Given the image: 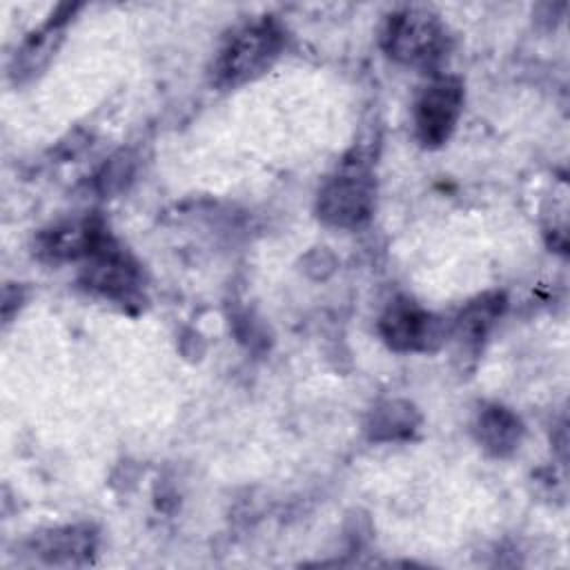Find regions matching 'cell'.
Returning <instances> with one entry per match:
<instances>
[{
    "label": "cell",
    "instance_id": "obj_1",
    "mask_svg": "<svg viewBox=\"0 0 570 570\" xmlns=\"http://www.w3.org/2000/svg\"><path fill=\"white\" fill-rule=\"evenodd\" d=\"M285 47V31L274 18H261L236 29L214 60V80L236 87L265 73Z\"/></svg>",
    "mask_w": 570,
    "mask_h": 570
},
{
    "label": "cell",
    "instance_id": "obj_11",
    "mask_svg": "<svg viewBox=\"0 0 570 570\" xmlns=\"http://www.w3.org/2000/svg\"><path fill=\"white\" fill-rule=\"evenodd\" d=\"M416 425V412L407 403H385L374 410L370 423V436L376 441H392L407 436Z\"/></svg>",
    "mask_w": 570,
    "mask_h": 570
},
{
    "label": "cell",
    "instance_id": "obj_5",
    "mask_svg": "<svg viewBox=\"0 0 570 570\" xmlns=\"http://www.w3.org/2000/svg\"><path fill=\"white\" fill-rule=\"evenodd\" d=\"M379 334L394 352H425L445 338L441 321L410 298H394L385 307Z\"/></svg>",
    "mask_w": 570,
    "mask_h": 570
},
{
    "label": "cell",
    "instance_id": "obj_8",
    "mask_svg": "<svg viewBox=\"0 0 570 570\" xmlns=\"http://www.w3.org/2000/svg\"><path fill=\"white\" fill-rule=\"evenodd\" d=\"M474 432H476V441L485 452L494 456H508L521 443L523 423L512 410L494 403L479 410Z\"/></svg>",
    "mask_w": 570,
    "mask_h": 570
},
{
    "label": "cell",
    "instance_id": "obj_2",
    "mask_svg": "<svg viewBox=\"0 0 570 570\" xmlns=\"http://www.w3.org/2000/svg\"><path fill=\"white\" fill-rule=\"evenodd\" d=\"M381 42L396 62L434 69L448 51V31L432 9L403 7L385 20Z\"/></svg>",
    "mask_w": 570,
    "mask_h": 570
},
{
    "label": "cell",
    "instance_id": "obj_3",
    "mask_svg": "<svg viewBox=\"0 0 570 570\" xmlns=\"http://www.w3.org/2000/svg\"><path fill=\"white\" fill-rule=\"evenodd\" d=\"M376 209V183L361 160H347L330 176L316 198V214L323 223L341 229H358L370 223Z\"/></svg>",
    "mask_w": 570,
    "mask_h": 570
},
{
    "label": "cell",
    "instance_id": "obj_4",
    "mask_svg": "<svg viewBox=\"0 0 570 570\" xmlns=\"http://www.w3.org/2000/svg\"><path fill=\"white\" fill-rule=\"evenodd\" d=\"M463 111V82L454 76L434 78L414 102V131L421 145L448 142Z\"/></svg>",
    "mask_w": 570,
    "mask_h": 570
},
{
    "label": "cell",
    "instance_id": "obj_7",
    "mask_svg": "<svg viewBox=\"0 0 570 570\" xmlns=\"http://www.w3.org/2000/svg\"><path fill=\"white\" fill-rule=\"evenodd\" d=\"M109 238L96 216L69 218L38 236V252L49 261H87Z\"/></svg>",
    "mask_w": 570,
    "mask_h": 570
},
{
    "label": "cell",
    "instance_id": "obj_10",
    "mask_svg": "<svg viewBox=\"0 0 570 570\" xmlns=\"http://www.w3.org/2000/svg\"><path fill=\"white\" fill-rule=\"evenodd\" d=\"M505 309V296L501 292H488L474 298L456 316L452 332L465 345H479Z\"/></svg>",
    "mask_w": 570,
    "mask_h": 570
},
{
    "label": "cell",
    "instance_id": "obj_9",
    "mask_svg": "<svg viewBox=\"0 0 570 570\" xmlns=\"http://www.w3.org/2000/svg\"><path fill=\"white\" fill-rule=\"evenodd\" d=\"M47 563H82L96 550V534L87 525H67L42 532L31 546Z\"/></svg>",
    "mask_w": 570,
    "mask_h": 570
},
{
    "label": "cell",
    "instance_id": "obj_6",
    "mask_svg": "<svg viewBox=\"0 0 570 570\" xmlns=\"http://www.w3.org/2000/svg\"><path fill=\"white\" fill-rule=\"evenodd\" d=\"M80 281L91 292L120 303L134 301L140 292V269L136 261L120 249L111 236L85 261Z\"/></svg>",
    "mask_w": 570,
    "mask_h": 570
}]
</instances>
